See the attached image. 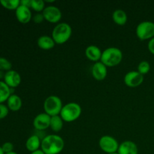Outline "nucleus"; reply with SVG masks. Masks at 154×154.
Instances as JSON below:
<instances>
[{
  "mask_svg": "<svg viewBox=\"0 0 154 154\" xmlns=\"http://www.w3.org/2000/svg\"><path fill=\"white\" fill-rule=\"evenodd\" d=\"M50 127L54 132H60L63 127V120L60 115L51 117Z\"/></svg>",
  "mask_w": 154,
  "mask_h": 154,
  "instance_id": "412c9836",
  "label": "nucleus"
},
{
  "mask_svg": "<svg viewBox=\"0 0 154 154\" xmlns=\"http://www.w3.org/2000/svg\"><path fill=\"white\" fill-rule=\"evenodd\" d=\"M102 52L101 51L100 48L96 45H90L86 48L85 54L87 58L93 62H99L102 57Z\"/></svg>",
  "mask_w": 154,
  "mask_h": 154,
  "instance_id": "2eb2a0df",
  "label": "nucleus"
},
{
  "mask_svg": "<svg viewBox=\"0 0 154 154\" xmlns=\"http://www.w3.org/2000/svg\"><path fill=\"white\" fill-rule=\"evenodd\" d=\"M37 44L38 46L41 49L48 51V50L52 49L56 43L54 41V39H53V38L51 37V36L42 35L38 38Z\"/></svg>",
  "mask_w": 154,
  "mask_h": 154,
  "instance_id": "f3484780",
  "label": "nucleus"
},
{
  "mask_svg": "<svg viewBox=\"0 0 154 154\" xmlns=\"http://www.w3.org/2000/svg\"><path fill=\"white\" fill-rule=\"evenodd\" d=\"M82 109L76 102H69L63 107L60 115L63 121L70 123L76 120L81 116Z\"/></svg>",
  "mask_w": 154,
  "mask_h": 154,
  "instance_id": "20e7f679",
  "label": "nucleus"
},
{
  "mask_svg": "<svg viewBox=\"0 0 154 154\" xmlns=\"http://www.w3.org/2000/svg\"><path fill=\"white\" fill-rule=\"evenodd\" d=\"M148 50L152 54L154 55V38L150 39L148 43Z\"/></svg>",
  "mask_w": 154,
  "mask_h": 154,
  "instance_id": "c85d7f7f",
  "label": "nucleus"
},
{
  "mask_svg": "<svg viewBox=\"0 0 154 154\" xmlns=\"http://www.w3.org/2000/svg\"><path fill=\"white\" fill-rule=\"evenodd\" d=\"M117 153L119 154H138V146L132 141H123L119 146Z\"/></svg>",
  "mask_w": 154,
  "mask_h": 154,
  "instance_id": "4468645a",
  "label": "nucleus"
},
{
  "mask_svg": "<svg viewBox=\"0 0 154 154\" xmlns=\"http://www.w3.org/2000/svg\"><path fill=\"white\" fill-rule=\"evenodd\" d=\"M8 112L9 109L7 105H4L3 103L0 104V120L7 117Z\"/></svg>",
  "mask_w": 154,
  "mask_h": 154,
  "instance_id": "a878e982",
  "label": "nucleus"
},
{
  "mask_svg": "<svg viewBox=\"0 0 154 154\" xmlns=\"http://www.w3.org/2000/svg\"><path fill=\"white\" fill-rule=\"evenodd\" d=\"M4 81L10 88H15L20 84V75L15 70H9L5 72L4 76Z\"/></svg>",
  "mask_w": 154,
  "mask_h": 154,
  "instance_id": "9b49d317",
  "label": "nucleus"
},
{
  "mask_svg": "<svg viewBox=\"0 0 154 154\" xmlns=\"http://www.w3.org/2000/svg\"><path fill=\"white\" fill-rule=\"evenodd\" d=\"M92 75L96 81H103L108 75L107 66L102 62L95 63L92 68Z\"/></svg>",
  "mask_w": 154,
  "mask_h": 154,
  "instance_id": "ddd939ff",
  "label": "nucleus"
},
{
  "mask_svg": "<svg viewBox=\"0 0 154 154\" xmlns=\"http://www.w3.org/2000/svg\"><path fill=\"white\" fill-rule=\"evenodd\" d=\"M51 117L46 113L38 114L33 120V126L36 130L45 131L50 127Z\"/></svg>",
  "mask_w": 154,
  "mask_h": 154,
  "instance_id": "9d476101",
  "label": "nucleus"
},
{
  "mask_svg": "<svg viewBox=\"0 0 154 154\" xmlns=\"http://www.w3.org/2000/svg\"><path fill=\"white\" fill-rule=\"evenodd\" d=\"M3 151L5 153H10V152L14 151V144L11 142H5L2 146Z\"/></svg>",
  "mask_w": 154,
  "mask_h": 154,
  "instance_id": "bb28decb",
  "label": "nucleus"
},
{
  "mask_svg": "<svg viewBox=\"0 0 154 154\" xmlns=\"http://www.w3.org/2000/svg\"><path fill=\"white\" fill-rule=\"evenodd\" d=\"M42 144V140L38 138L36 135H32L26 140V147L29 152L35 151L39 150V147Z\"/></svg>",
  "mask_w": 154,
  "mask_h": 154,
  "instance_id": "a211bd4d",
  "label": "nucleus"
},
{
  "mask_svg": "<svg viewBox=\"0 0 154 154\" xmlns=\"http://www.w3.org/2000/svg\"><path fill=\"white\" fill-rule=\"evenodd\" d=\"M7 106L12 111H17L22 107V100L18 95L11 94L7 100Z\"/></svg>",
  "mask_w": 154,
  "mask_h": 154,
  "instance_id": "dca6fc26",
  "label": "nucleus"
},
{
  "mask_svg": "<svg viewBox=\"0 0 154 154\" xmlns=\"http://www.w3.org/2000/svg\"><path fill=\"white\" fill-rule=\"evenodd\" d=\"M63 107L62 100L57 96H48L44 102V109L45 113L51 117L60 115Z\"/></svg>",
  "mask_w": 154,
  "mask_h": 154,
  "instance_id": "39448f33",
  "label": "nucleus"
},
{
  "mask_svg": "<svg viewBox=\"0 0 154 154\" xmlns=\"http://www.w3.org/2000/svg\"><path fill=\"white\" fill-rule=\"evenodd\" d=\"M0 154H5L2 148V146H0Z\"/></svg>",
  "mask_w": 154,
  "mask_h": 154,
  "instance_id": "473e14b6",
  "label": "nucleus"
},
{
  "mask_svg": "<svg viewBox=\"0 0 154 154\" xmlns=\"http://www.w3.org/2000/svg\"><path fill=\"white\" fill-rule=\"evenodd\" d=\"M31 154H45L43 151L42 150V149H39V150H35V151L31 153Z\"/></svg>",
  "mask_w": 154,
  "mask_h": 154,
  "instance_id": "7c9ffc66",
  "label": "nucleus"
},
{
  "mask_svg": "<svg viewBox=\"0 0 154 154\" xmlns=\"http://www.w3.org/2000/svg\"><path fill=\"white\" fill-rule=\"evenodd\" d=\"M20 5L24 6H26L28 8H31V0H21Z\"/></svg>",
  "mask_w": 154,
  "mask_h": 154,
  "instance_id": "c756f323",
  "label": "nucleus"
},
{
  "mask_svg": "<svg viewBox=\"0 0 154 154\" xmlns=\"http://www.w3.org/2000/svg\"><path fill=\"white\" fill-rule=\"evenodd\" d=\"M144 81V75L138 71H131L126 74L124 77V83L129 87H137Z\"/></svg>",
  "mask_w": 154,
  "mask_h": 154,
  "instance_id": "1a4fd4ad",
  "label": "nucleus"
},
{
  "mask_svg": "<svg viewBox=\"0 0 154 154\" xmlns=\"http://www.w3.org/2000/svg\"><path fill=\"white\" fill-rule=\"evenodd\" d=\"M72 33V27L69 23H60L54 28L51 37L53 38L56 44L63 45L70 38Z\"/></svg>",
  "mask_w": 154,
  "mask_h": 154,
  "instance_id": "7ed1b4c3",
  "label": "nucleus"
},
{
  "mask_svg": "<svg viewBox=\"0 0 154 154\" xmlns=\"http://www.w3.org/2000/svg\"><path fill=\"white\" fill-rule=\"evenodd\" d=\"M32 20L35 23L39 24L45 20V17H44V15L42 13H37L32 17Z\"/></svg>",
  "mask_w": 154,
  "mask_h": 154,
  "instance_id": "cd10ccee",
  "label": "nucleus"
},
{
  "mask_svg": "<svg viewBox=\"0 0 154 154\" xmlns=\"http://www.w3.org/2000/svg\"><path fill=\"white\" fill-rule=\"evenodd\" d=\"M11 95V88L2 81H0V104L7 102L9 96Z\"/></svg>",
  "mask_w": 154,
  "mask_h": 154,
  "instance_id": "aec40b11",
  "label": "nucleus"
},
{
  "mask_svg": "<svg viewBox=\"0 0 154 154\" xmlns=\"http://www.w3.org/2000/svg\"><path fill=\"white\" fill-rule=\"evenodd\" d=\"M136 35L140 40H147L154 38V23L143 21L136 27Z\"/></svg>",
  "mask_w": 154,
  "mask_h": 154,
  "instance_id": "423d86ee",
  "label": "nucleus"
},
{
  "mask_svg": "<svg viewBox=\"0 0 154 154\" xmlns=\"http://www.w3.org/2000/svg\"><path fill=\"white\" fill-rule=\"evenodd\" d=\"M113 20L114 23L120 26H123L127 22V14L126 12L122 9H117L113 12L112 14Z\"/></svg>",
  "mask_w": 154,
  "mask_h": 154,
  "instance_id": "6ab92c4d",
  "label": "nucleus"
},
{
  "mask_svg": "<svg viewBox=\"0 0 154 154\" xmlns=\"http://www.w3.org/2000/svg\"><path fill=\"white\" fill-rule=\"evenodd\" d=\"M108 154H119L118 153H117H117H108Z\"/></svg>",
  "mask_w": 154,
  "mask_h": 154,
  "instance_id": "f704fd0d",
  "label": "nucleus"
},
{
  "mask_svg": "<svg viewBox=\"0 0 154 154\" xmlns=\"http://www.w3.org/2000/svg\"><path fill=\"white\" fill-rule=\"evenodd\" d=\"M150 70V65L147 61H141L138 66V72L142 75H146Z\"/></svg>",
  "mask_w": 154,
  "mask_h": 154,
  "instance_id": "b1692460",
  "label": "nucleus"
},
{
  "mask_svg": "<svg viewBox=\"0 0 154 154\" xmlns=\"http://www.w3.org/2000/svg\"><path fill=\"white\" fill-rule=\"evenodd\" d=\"M64 146V140L60 135H48L42 141L41 148L45 154H59Z\"/></svg>",
  "mask_w": 154,
  "mask_h": 154,
  "instance_id": "f257e3e1",
  "label": "nucleus"
},
{
  "mask_svg": "<svg viewBox=\"0 0 154 154\" xmlns=\"http://www.w3.org/2000/svg\"><path fill=\"white\" fill-rule=\"evenodd\" d=\"M123 60V53L119 48L111 47L102 52L100 62L107 67L116 66L121 63Z\"/></svg>",
  "mask_w": 154,
  "mask_h": 154,
  "instance_id": "f03ea898",
  "label": "nucleus"
},
{
  "mask_svg": "<svg viewBox=\"0 0 154 154\" xmlns=\"http://www.w3.org/2000/svg\"><path fill=\"white\" fill-rule=\"evenodd\" d=\"M42 14H43L45 20L53 23L59 22L62 18L61 11L57 6L49 5L48 7H45V8L42 11Z\"/></svg>",
  "mask_w": 154,
  "mask_h": 154,
  "instance_id": "6e6552de",
  "label": "nucleus"
},
{
  "mask_svg": "<svg viewBox=\"0 0 154 154\" xmlns=\"http://www.w3.org/2000/svg\"><path fill=\"white\" fill-rule=\"evenodd\" d=\"M4 72H2V71H0V78H4V76H5V73H3Z\"/></svg>",
  "mask_w": 154,
  "mask_h": 154,
  "instance_id": "2f4dec72",
  "label": "nucleus"
},
{
  "mask_svg": "<svg viewBox=\"0 0 154 154\" xmlns=\"http://www.w3.org/2000/svg\"><path fill=\"white\" fill-rule=\"evenodd\" d=\"M15 15L17 20L23 24L29 23L32 18L29 8L22 5H20L19 7L15 10Z\"/></svg>",
  "mask_w": 154,
  "mask_h": 154,
  "instance_id": "f8f14e48",
  "label": "nucleus"
},
{
  "mask_svg": "<svg viewBox=\"0 0 154 154\" xmlns=\"http://www.w3.org/2000/svg\"><path fill=\"white\" fill-rule=\"evenodd\" d=\"M99 144L100 148L106 153H117L119 148L118 141L115 138L110 135H104L99 139Z\"/></svg>",
  "mask_w": 154,
  "mask_h": 154,
  "instance_id": "0eeeda50",
  "label": "nucleus"
},
{
  "mask_svg": "<svg viewBox=\"0 0 154 154\" xmlns=\"http://www.w3.org/2000/svg\"><path fill=\"white\" fill-rule=\"evenodd\" d=\"M0 4L9 10H16L20 5V0H0Z\"/></svg>",
  "mask_w": 154,
  "mask_h": 154,
  "instance_id": "4be33fe9",
  "label": "nucleus"
},
{
  "mask_svg": "<svg viewBox=\"0 0 154 154\" xmlns=\"http://www.w3.org/2000/svg\"><path fill=\"white\" fill-rule=\"evenodd\" d=\"M5 154H17L16 153V152L14 151H12V152H10V153H5Z\"/></svg>",
  "mask_w": 154,
  "mask_h": 154,
  "instance_id": "72a5a7b5",
  "label": "nucleus"
},
{
  "mask_svg": "<svg viewBox=\"0 0 154 154\" xmlns=\"http://www.w3.org/2000/svg\"><path fill=\"white\" fill-rule=\"evenodd\" d=\"M12 64L8 59L5 57H0V71H5L8 72L9 70H11Z\"/></svg>",
  "mask_w": 154,
  "mask_h": 154,
  "instance_id": "393cba45",
  "label": "nucleus"
},
{
  "mask_svg": "<svg viewBox=\"0 0 154 154\" xmlns=\"http://www.w3.org/2000/svg\"><path fill=\"white\" fill-rule=\"evenodd\" d=\"M31 8L35 11L40 13L41 11H43L44 9L45 8V2L43 0H31Z\"/></svg>",
  "mask_w": 154,
  "mask_h": 154,
  "instance_id": "5701e85b",
  "label": "nucleus"
}]
</instances>
